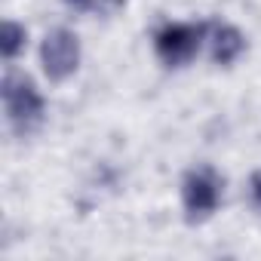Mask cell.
<instances>
[{"label": "cell", "mask_w": 261, "mask_h": 261, "mask_svg": "<svg viewBox=\"0 0 261 261\" xmlns=\"http://www.w3.org/2000/svg\"><path fill=\"white\" fill-rule=\"evenodd\" d=\"M224 197H227V178L212 163H194L178 178V206L181 218L191 227L212 221L221 212Z\"/></svg>", "instance_id": "3957f363"}, {"label": "cell", "mask_w": 261, "mask_h": 261, "mask_svg": "<svg viewBox=\"0 0 261 261\" xmlns=\"http://www.w3.org/2000/svg\"><path fill=\"white\" fill-rule=\"evenodd\" d=\"M37 65L49 86H65L83 65V40L68 25H53L37 43Z\"/></svg>", "instance_id": "277c9868"}, {"label": "cell", "mask_w": 261, "mask_h": 261, "mask_svg": "<svg viewBox=\"0 0 261 261\" xmlns=\"http://www.w3.org/2000/svg\"><path fill=\"white\" fill-rule=\"evenodd\" d=\"M28 43H31L28 25H22L19 19H4V25H0V59H4V65H19V59L28 53Z\"/></svg>", "instance_id": "8992f818"}, {"label": "cell", "mask_w": 261, "mask_h": 261, "mask_svg": "<svg viewBox=\"0 0 261 261\" xmlns=\"http://www.w3.org/2000/svg\"><path fill=\"white\" fill-rule=\"evenodd\" d=\"M249 53V34L230 19H206V62L212 68H233Z\"/></svg>", "instance_id": "5b68a950"}, {"label": "cell", "mask_w": 261, "mask_h": 261, "mask_svg": "<svg viewBox=\"0 0 261 261\" xmlns=\"http://www.w3.org/2000/svg\"><path fill=\"white\" fill-rule=\"evenodd\" d=\"M62 4L71 10H92V7H98V0H62Z\"/></svg>", "instance_id": "ba28073f"}, {"label": "cell", "mask_w": 261, "mask_h": 261, "mask_svg": "<svg viewBox=\"0 0 261 261\" xmlns=\"http://www.w3.org/2000/svg\"><path fill=\"white\" fill-rule=\"evenodd\" d=\"M0 101H4V120H7L10 133L16 139H31V136H37L43 129L46 114H49L46 92L19 65H4V77H0Z\"/></svg>", "instance_id": "6da1fadb"}, {"label": "cell", "mask_w": 261, "mask_h": 261, "mask_svg": "<svg viewBox=\"0 0 261 261\" xmlns=\"http://www.w3.org/2000/svg\"><path fill=\"white\" fill-rule=\"evenodd\" d=\"M246 197H249V206L255 209V215H261V166L249 175V181H246Z\"/></svg>", "instance_id": "52a82bcc"}, {"label": "cell", "mask_w": 261, "mask_h": 261, "mask_svg": "<svg viewBox=\"0 0 261 261\" xmlns=\"http://www.w3.org/2000/svg\"><path fill=\"white\" fill-rule=\"evenodd\" d=\"M151 53L166 71H185L206 56V19H166L151 31Z\"/></svg>", "instance_id": "7a4b0ae2"}, {"label": "cell", "mask_w": 261, "mask_h": 261, "mask_svg": "<svg viewBox=\"0 0 261 261\" xmlns=\"http://www.w3.org/2000/svg\"><path fill=\"white\" fill-rule=\"evenodd\" d=\"M101 7H108V10H120V7H126L129 0H98Z\"/></svg>", "instance_id": "9c48e42d"}]
</instances>
